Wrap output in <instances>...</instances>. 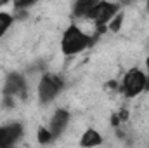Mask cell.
I'll return each instance as SVG.
<instances>
[{
    "label": "cell",
    "instance_id": "obj_1",
    "mask_svg": "<svg viewBox=\"0 0 149 148\" xmlns=\"http://www.w3.org/2000/svg\"><path fill=\"white\" fill-rule=\"evenodd\" d=\"M92 44H94V38L87 35L80 26L71 23L61 37V51L64 56H74V54H80L81 51L88 49Z\"/></svg>",
    "mask_w": 149,
    "mask_h": 148
},
{
    "label": "cell",
    "instance_id": "obj_2",
    "mask_svg": "<svg viewBox=\"0 0 149 148\" xmlns=\"http://www.w3.org/2000/svg\"><path fill=\"white\" fill-rule=\"evenodd\" d=\"M120 11V4H114L109 0H99L88 12H87V19H92L95 23V28H97V33L104 32L108 23L111 21L113 18L118 14Z\"/></svg>",
    "mask_w": 149,
    "mask_h": 148
},
{
    "label": "cell",
    "instance_id": "obj_3",
    "mask_svg": "<svg viewBox=\"0 0 149 148\" xmlns=\"http://www.w3.org/2000/svg\"><path fill=\"white\" fill-rule=\"evenodd\" d=\"M64 89V82L59 75L56 73H43L40 82H38V99L42 105H49L52 103L61 91Z\"/></svg>",
    "mask_w": 149,
    "mask_h": 148
},
{
    "label": "cell",
    "instance_id": "obj_4",
    "mask_svg": "<svg viewBox=\"0 0 149 148\" xmlns=\"http://www.w3.org/2000/svg\"><path fill=\"white\" fill-rule=\"evenodd\" d=\"M146 85H148V75L144 73V72H141L139 68H132L123 77L121 92L127 98H135L142 91H146Z\"/></svg>",
    "mask_w": 149,
    "mask_h": 148
},
{
    "label": "cell",
    "instance_id": "obj_5",
    "mask_svg": "<svg viewBox=\"0 0 149 148\" xmlns=\"http://www.w3.org/2000/svg\"><path fill=\"white\" fill-rule=\"evenodd\" d=\"M3 96H10L14 99H26L28 96V85H26V78L24 75L12 72L7 75L5 84H3Z\"/></svg>",
    "mask_w": 149,
    "mask_h": 148
},
{
    "label": "cell",
    "instance_id": "obj_6",
    "mask_svg": "<svg viewBox=\"0 0 149 148\" xmlns=\"http://www.w3.org/2000/svg\"><path fill=\"white\" fill-rule=\"evenodd\" d=\"M23 134H24V127L19 122L0 125V148H7L16 145L23 138Z\"/></svg>",
    "mask_w": 149,
    "mask_h": 148
},
{
    "label": "cell",
    "instance_id": "obj_7",
    "mask_svg": "<svg viewBox=\"0 0 149 148\" xmlns=\"http://www.w3.org/2000/svg\"><path fill=\"white\" fill-rule=\"evenodd\" d=\"M68 124H70V111L64 110V108H57V110L54 111L50 122H49V129H50L54 140L59 138V136L66 131Z\"/></svg>",
    "mask_w": 149,
    "mask_h": 148
},
{
    "label": "cell",
    "instance_id": "obj_8",
    "mask_svg": "<svg viewBox=\"0 0 149 148\" xmlns=\"http://www.w3.org/2000/svg\"><path fill=\"white\" fill-rule=\"evenodd\" d=\"M80 145H81V147H99V145H102V136L99 134V131L88 127V129L81 134Z\"/></svg>",
    "mask_w": 149,
    "mask_h": 148
},
{
    "label": "cell",
    "instance_id": "obj_9",
    "mask_svg": "<svg viewBox=\"0 0 149 148\" xmlns=\"http://www.w3.org/2000/svg\"><path fill=\"white\" fill-rule=\"evenodd\" d=\"M99 0H74L73 4V14L76 18H85L87 12L97 4Z\"/></svg>",
    "mask_w": 149,
    "mask_h": 148
},
{
    "label": "cell",
    "instance_id": "obj_10",
    "mask_svg": "<svg viewBox=\"0 0 149 148\" xmlns=\"http://www.w3.org/2000/svg\"><path fill=\"white\" fill-rule=\"evenodd\" d=\"M14 23V16L9 12H0V38L3 37Z\"/></svg>",
    "mask_w": 149,
    "mask_h": 148
},
{
    "label": "cell",
    "instance_id": "obj_11",
    "mask_svg": "<svg viewBox=\"0 0 149 148\" xmlns=\"http://www.w3.org/2000/svg\"><path fill=\"white\" fill-rule=\"evenodd\" d=\"M37 140L40 145H49V143H52L54 141V136H52V132H50V129L49 127H38V132H37Z\"/></svg>",
    "mask_w": 149,
    "mask_h": 148
},
{
    "label": "cell",
    "instance_id": "obj_12",
    "mask_svg": "<svg viewBox=\"0 0 149 148\" xmlns=\"http://www.w3.org/2000/svg\"><path fill=\"white\" fill-rule=\"evenodd\" d=\"M121 25H123V12H121V11H118V14L113 18L109 23H108V28L111 30L113 33H116V32H120Z\"/></svg>",
    "mask_w": 149,
    "mask_h": 148
},
{
    "label": "cell",
    "instance_id": "obj_13",
    "mask_svg": "<svg viewBox=\"0 0 149 148\" xmlns=\"http://www.w3.org/2000/svg\"><path fill=\"white\" fill-rule=\"evenodd\" d=\"M37 0H12V4H14V9H26V7H30V5H33Z\"/></svg>",
    "mask_w": 149,
    "mask_h": 148
},
{
    "label": "cell",
    "instance_id": "obj_14",
    "mask_svg": "<svg viewBox=\"0 0 149 148\" xmlns=\"http://www.w3.org/2000/svg\"><path fill=\"white\" fill-rule=\"evenodd\" d=\"M128 117V113H127V110H123V111H120V113H116V115H113L111 117V124L113 125H118L121 120H125Z\"/></svg>",
    "mask_w": 149,
    "mask_h": 148
},
{
    "label": "cell",
    "instance_id": "obj_15",
    "mask_svg": "<svg viewBox=\"0 0 149 148\" xmlns=\"http://www.w3.org/2000/svg\"><path fill=\"white\" fill-rule=\"evenodd\" d=\"M130 2H132V0H120L118 4H120V5H130Z\"/></svg>",
    "mask_w": 149,
    "mask_h": 148
},
{
    "label": "cell",
    "instance_id": "obj_16",
    "mask_svg": "<svg viewBox=\"0 0 149 148\" xmlns=\"http://www.w3.org/2000/svg\"><path fill=\"white\" fill-rule=\"evenodd\" d=\"M9 4V0H0V7H3V5H7Z\"/></svg>",
    "mask_w": 149,
    "mask_h": 148
},
{
    "label": "cell",
    "instance_id": "obj_17",
    "mask_svg": "<svg viewBox=\"0 0 149 148\" xmlns=\"http://www.w3.org/2000/svg\"><path fill=\"white\" fill-rule=\"evenodd\" d=\"M146 66H148V70H149V56H148V59H146Z\"/></svg>",
    "mask_w": 149,
    "mask_h": 148
},
{
    "label": "cell",
    "instance_id": "obj_18",
    "mask_svg": "<svg viewBox=\"0 0 149 148\" xmlns=\"http://www.w3.org/2000/svg\"><path fill=\"white\" fill-rule=\"evenodd\" d=\"M146 7H148V11H149V0H148V2H146Z\"/></svg>",
    "mask_w": 149,
    "mask_h": 148
}]
</instances>
